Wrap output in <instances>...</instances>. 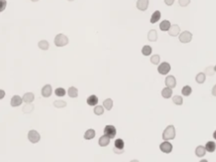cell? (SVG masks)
Here are the masks:
<instances>
[{
	"label": "cell",
	"instance_id": "cell-31",
	"mask_svg": "<svg viewBox=\"0 0 216 162\" xmlns=\"http://www.w3.org/2000/svg\"><path fill=\"white\" fill-rule=\"evenodd\" d=\"M182 95L183 96H186V97H188L192 92H193V89L192 87L190 86V85H188V84H186V85H184L182 89Z\"/></svg>",
	"mask_w": 216,
	"mask_h": 162
},
{
	"label": "cell",
	"instance_id": "cell-9",
	"mask_svg": "<svg viewBox=\"0 0 216 162\" xmlns=\"http://www.w3.org/2000/svg\"><path fill=\"white\" fill-rule=\"evenodd\" d=\"M165 84L166 87L173 90L177 86V79L174 75H167L165 79Z\"/></svg>",
	"mask_w": 216,
	"mask_h": 162
},
{
	"label": "cell",
	"instance_id": "cell-17",
	"mask_svg": "<svg viewBox=\"0 0 216 162\" xmlns=\"http://www.w3.org/2000/svg\"><path fill=\"white\" fill-rule=\"evenodd\" d=\"M37 46L38 48H39L40 50H42V51H47V50H49V48H50V43H49L48 41L43 39V40H41V41L38 42Z\"/></svg>",
	"mask_w": 216,
	"mask_h": 162
},
{
	"label": "cell",
	"instance_id": "cell-4",
	"mask_svg": "<svg viewBox=\"0 0 216 162\" xmlns=\"http://www.w3.org/2000/svg\"><path fill=\"white\" fill-rule=\"evenodd\" d=\"M27 139L31 144H37L41 140V134L38 133V131L35 129L30 130L27 134Z\"/></svg>",
	"mask_w": 216,
	"mask_h": 162
},
{
	"label": "cell",
	"instance_id": "cell-25",
	"mask_svg": "<svg viewBox=\"0 0 216 162\" xmlns=\"http://www.w3.org/2000/svg\"><path fill=\"white\" fill-rule=\"evenodd\" d=\"M34 110H35V106L33 105V103L25 104L22 107V111L25 114H31Z\"/></svg>",
	"mask_w": 216,
	"mask_h": 162
},
{
	"label": "cell",
	"instance_id": "cell-48",
	"mask_svg": "<svg viewBox=\"0 0 216 162\" xmlns=\"http://www.w3.org/2000/svg\"><path fill=\"white\" fill-rule=\"evenodd\" d=\"M67 1H69V2H73V1H74V0H67Z\"/></svg>",
	"mask_w": 216,
	"mask_h": 162
},
{
	"label": "cell",
	"instance_id": "cell-38",
	"mask_svg": "<svg viewBox=\"0 0 216 162\" xmlns=\"http://www.w3.org/2000/svg\"><path fill=\"white\" fill-rule=\"evenodd\" d=\"M7 0H0V13L4 12L7 7Z\"/></svg>",
	"mask_w": 216,
	"mask_h": 162
},
{
	"label": "cell",
	"instance_id": "cell-30",
	"mask_svg": "<svg viewBox=\"0 0 216 162\" xmlns=\"http://www.w3.org/2000/svg\"><path fill=\"white\" fill-rule=\"evenodd\" d=\"M54 94L57 97H64L67 95V90L63 87H57L54 90Z\"/></svg>",
	"mask_w": 216,
	"mask_h": 162
},
{
	"label": "cell",
	"instance_id": "cell-18",
	"mask_svg": "<svg viewBox=\"0 0 216 162\" xmlns=\"http://www.w3.org/2000/svg\"><path fill=\"white\" fill-rule=\"evenodd\" d=\"M172 95H173V90L168 88L166 86L162 89V90H161V96L164 99H170L172 97Z\"/></svg>",
	"mask_w": 216,
	"mask_h": 162
},
{
	"label": "cell",
	"instance_id": "cell-11",
	"mask_svg": "<svg viewBox=\"0 0 216 162\" xmlns=\"http://www.w3.org/2000/svg\"><path fill=\"white\" fill-rule=\"evenodd\" d=\"M150 0H137L136 8L140 11H146L149 8Z\"/></svg>",
	"mask_w": 216,
	"mask_h": 162
},
{
	"label": "cell",
	"instance_id": "cell-22",
	"mask_svg": "<svg viewBox=\"0 0 216 162\" xmlns=\"http://www.w3.org/2000/svg\"><path fill=\"white\" fill-rule=\"evenodd\" d=\"M110 141L111 139L108 138L106 135H102L101 137H100L98 140V144L101 147H107L110 144Z\"/></svg>",
	"mask_w": 216,
	"mask_h": 162
},
{
	"label": "cell",
	"instance_id": "cell-15",
	"mask_svg": "<svg viewBox=\"0 0 216 162\" xmlns=\"http://www.w3.org/2000/svg\"><path fill=\"white\" fill-rule=\"evenodd\" d=\"M67 94H68L69 97L72 98V99H74V98H77L79 96V90H78L77 87L72 85V86L68 88Z\"/></svg>",
	"mask_w": 216,
	"mask_h": 162
},
{
	"label": "cell",
	"instance_id": "cell-13",
	"mask_svg": "<svg viewBox=\"0 0 216 162\" xmlns=\"http://www.w3.org/2000/svg\"><path fill=\"white\" fill-rule=\"evenodd\" d=\"M36 96H35V94L33 92H25L22 96V100L25 104H28V103H33V102L35 101Z\"/></svg>",
	"mask_w": 216,
	"mask_h": 162
},
{
	"label": "cell",
	"instance_id": "cell-3",
	"mask_svg": "<svg viewBox=\"0 0 216 162\" xmlns=\"http://www.w3.org/2000/svg\"><path fill=\"white\" fill-rule=\"evenodd\" d=\"M193 37V35L191 31H184L179 34V42H181V43H183V44H188V43H190V42H192Z\"/></svg>",
	"mask_w": 216,
	"mask_h": 162
},
{
	"label": "cell",
	"instance_id": "cell-41",
	"mask_svg": "<svg viewBox=\"0 0 216 162\" xmlns=\"http://www.w3.org/2000/svg\"><path fill=\"white\" fill-rule=\"evenodd\" d=\"M113 151H114V153L115 154H118V155H120V154H122L123 152H124V149H119L114 148L113 149Z\"/></svg>",
	"mask_w": 216,
	"mask_h": 162
},
{
	"label": "cell",
	"instance_id": "cell-32",
	"mask_svg": "<svg viewBox=\"0 0 216 162\" xmlns=\"http://www.w3.org/2000/svg\"><path fill=\"white\" fill-rule=\"evenodd\" d=\"M172 102L177 106H182L183 104V97L179 95H175L172 96Z\"/></svg>",
	"mask_w": 216,
	"mask_h": 162
},
{
	"label": "cell",
	"instance_id": "cell-14",
	"mask_svg": "<svg viewBox=\"0 0 216 162\" xmlns=\"http://www.w3.org/2000/svg\"><path fill=\"white\" fill-rule=\"evenodd\" d=\"M86 103L89 107H95L99 103L98 96L96 95H90L86 99Z\"/></svg>",
	"mask_w": 216,
	"mask_h": 162
},
{
	"label": "cell",
	"instance_id": "cell-37",
	"mask_svg": "<svg viewBox=\"0 0 216 162\" xmlns=\"http://www.w3.org/2000/svg\"><path fill=\"white\" fill-rule=\"evenodd\" d=\"M190 3H191V0H178V4L182 8L188 7V5L190 4Z\"/></svg>",
	"mask_w": 216,
	"mask_h": 162
},
{
	"label": "cell",
	"instance_id": "cell-7",
	"mask_svg": "<svg viewBox=\"0 0 216 162\" xmlns=\"http://www.w3.org/2000/svg\"><path fill=\"white\" fill-rule=\"evenodd\" d=\"M53 93V89H52V84H46L41 89V95L43 98H50L52 96Z\"/></svg>",
	"mask_w": 216,
	"mask_h": 162
},
{
	"label": "cell",
	"instance_id": "cell-47",
	"mask_svg": "<svg viewBox=\"0 0 216 162\" xmlns=\"http://www.w3.org/2000/svg\"><path fill=\"white\" fill-rule=\"evenodd\" d=\"M214 69H215V73H216V65L215 66H214Z\"/></svg>",
	"mask_w": 216,
	"mask_h": 162
},
{
	"label": "cell",
	"instance_id": "cell-44",
	"mask_svg": "<svg viewBox=\"0 0 216 162\" xmlns=\"http://www.w3.org/2000/svg\"><path fill=\"white\" fill-rule=\"evenodd\" d=\"M199 162H209V161H208V160H206V159H203V160H201Z\"/></svg>",
	"mask_w": 216,
	"mask_h": 162
},
{
	"label": "cell",
	"instance_id": "cell-10",
	"mask_svg": "<svg viewBox=\"0 0 216 162\" xmlns=\"http://www.w3.org/2000/svg\"><path fill=\"white\" fill-rule=\"evenodd\" d=\"M160 149L161 152L165 154L171 153L173 149V145L169 141H164L160 144Z\"/></svg>",
	"mask_w": 216,
	"mask_h": 162
},
{
	"label": "cell",
	"instance_id": "cell-23",
	"mask_svg": "<svg viewBox=\"0 0 216 162\" xmlns=\"http://www.w3.org/2000/svg\"><path fill=\"white\" fill-rule=\"evenodd\" d=\"M171 25V24L169 20L168 19H165V20H162L160 22V25H159V27H160V30L161 31H168Z\"/></svg>",
	"mask_w": 216,
	"mask_h": 162
},
{
	"label": "cell",
	"instance_id": "cell-40",
	"mask_svg": "<svg viewBox=\"0 0 216 162\" xmlns=\"http://www.w3.org/2000/svg\"><path fill=\"white\" fill-rule=\"evenodd\" d=\"M5 96H6V92H5L4 90L0 89V101L3 100V99L5 97Z\"/></svg>",
	"mask_w": 216,
	"mask_h": 162
},
{
	"label": "cell",
	"instance_id": "cell-2",
	"mask_svg": "<svg viewBox=\"0 0 216 162\" xmlns=\"http://www.w3.org/2000/svg\"><path fill=\"white\" fill-rule=\"evenodd\" d=\"M176 138V128L175 126L171 124L168 125L162 133V139L164 141H170L173 140Z\"/></svg>",
	"mask_w": 216,
	"mask_h": 162
},
{
	"label": "cell",
	"instance_id": "cell-39",
	"mask_svg": "<svg viewBox=\"0 0 216 162\" xmlns=\"http://www.w3.org/2000/svg\"><path fill=\"white\" fill-rule=\"evenodd\" d=\"M164 3L167 6H172L175 3V0H164Z\"/></svg>",
	"mask_w": 216,
	"mask_h": 162
},
{
	"label": "cell",
	"instance_id": "cell-21",
	"mask_svg": "<svg viewBox=\"0 0 216 162\" xmlns=\"http://www.w3.org/2000/svg\"><path fill=\"white\" fill-rule=\"evenodd\" d=\"M96 135V133H95V130L93 129V128H89L87 129L85 132L84 134V139L85 140H91V139H95Z\"/></svg>",
	"mask_w": 216,
	"mask_h": 162
},
{
	"label": "cell",
	"instance_id": "cell-24",
	"mask_svg": "<svg viewBox=\"0 0 216 162\" xmlns=\"http://www.w3.org/2000/svg\"><path fill=\"white\" fill-rule=\"evenodd\" d=\"M206 152L207 151L206 149H205V147L203 146V145H198V146H197L196 149H195V155H196L197 157H203L206 155Z\"/></svg>",
	"mask_w": 216,
	"mask_h": 162
},
{
	"label": "cell",
	"instance_id": "cell-1",
	"mask_svg": "<svg viewBox=\"0 0 216 162\" xmlns=\"http://www.w3.org/2000/svg\"><path fill=\"white\" fill-rule=\"evenodd\" d=\"M53 42L57 47H64L69 43V38L63 33H58L54 37Z\"/></svg>",
	"mask_w": 216,
	"mask_h": 162
},
{
	"label": "cell",
	"instance_id": "cell-36",
	"mask_svg": "<svg viewBox=\"0 0 216 162\" xmlns=\"http://www.w3.org/2000/svg\"><path fill=\"white\" fill-rule=\"evenodd\" d=\"M204 74H206V76H214L215 74V69H214V66H209L207 67L206 69H204Z\"/></svg>",
	"mask_w": 216,
	"mask_h": 162
},
{
	"label": "cell",
	"instance_id": "cell-34",
	"mask_svg": "<svg viewBox=\"0 0 216 162\" xmlns=\"http://www.w3.org/2000/svg\"><path fill=\"white\" fill-rule=\"evenodd\" d=\"M150 63L153 65H158L160 63V56L159 54H154V55L150 56Z\"/></svg>",
	"mask_w": 216,
	"mask_h": 162
},
{
	"label": "cell",
	"instance_id": "cell-46",
	"mask_svg": "<svg viewBox=\"0 0 216 162\" xmlns=\"http://www.w3.org/2000/svg\"><path fill=\"white\" fill-rule=\"evenodd\" d=\"M31 2H33V3H36V2H38L39 0H31Z\"/></svg>",
	"mask_w": 216,
	"mask_h": 162
},
{
	"label": "cell",
	"instance_id": "cell-42",
	"mask_svg": "<svg viewBox=\"0 0 216 162\" xmlns=\"http://www.w3.org/2000/svg\"><path fill=\"white\" fill-rule=\"evenodd\" d=\"M211 94L213 96H215L216 97V84L212 87V90H211Z\"/></svg>",
	"mask_w": 216,
	"mask_h": 162
},
{
	"label": "cell",
	"instance_id": "cell-27",
	"mask_svg": "<svg viewBox=\"0 0 216 162\" xmlns=\"http://www.w3.org/2000/svg\"><path fill=\"white\" fill-rule=\"evenodd\" d=\"M205 149H206L207 152L209 153H213L215 152L216 149V144L214 141H208L205 144Z\"/></svg>",
	"mask_w": 216,
	"mask_h": 162
},
{
	"label": "cell",
	"instance_id": "cell-5",
	"mask_svg": "<svg viewBox=\"0 0 216 162\" xmlns=\"http://www.w3.org/2000/svg\"><path fill=\"white\" fill-rule=\"evenodd\" d=\"M171 70V66L168 62H162L158 65L157 71L161 75H167Z\"/></svg>",
	"mask_w": 216,
	"mask_h": 162
},
{
	"label": "cell",
	"instance_id": "cell-12",
	"mask_svg": "<svg viewBox=\"0 0 216 162\" xmlns=\"http://www.w3.org/2000/svg\"><path fill=\"white\" fill-rule=\"evenodd\" d=\"M180 33H181V28H180V26H179L178 25L174 24V25H171L169 31H168V34H169L170 37H178Z\"/></svg>",
	"mask_w": 216,
	"mask_h": 162
},
{
	"label": "cell",
	"instance_id": "cell-16",
	"mask_svg": "<svg viewBox=\"0 0 216 162\" xmlns=\"http://www.w3.org/2000/svg\"><path fill=\"white\" fill-rule=\"evenodd\" d=\"M147 38H148V41H149V42H156V41L158 40V32H157V31L155 30V29L150 30V31L148 32Z\"/></svg>",
	"mask_w": 216,
	"mask_h": 162
},
{
	"label": "cell",
	"instance_id": "cell-19",
	"mask_svg": "<svg viewBox=\"0 0 216 162\" xmlns=\"http://www.w3.org/2000/svg\"><path fill=\"white\" fill-rule=\"evenodd\" d=\"M113 105H114V102H113V100L112 98H107L102 102V106H103L104 109L107 110V111H111L113 108Z\"/></svg>",
	"mask_w": 216,
	"mask_h": 162
},
{
	"label": "cell",
	"instance_id": "cell-43",
	"mask_svg": "<svg viewBox=\"0 0 216 162\" xmlns=\"http://www.w3.org/2000/svg\"><path fill=\"white\" fill-rule=\"evenodd\" d=\"M213 138H214V139L216 140V130L215 131V132H214V133H213Z\"/></svg>",
	"mask_w": 216,
	"mask_h": 162
},
{
	"label": "cell",
	"instance_id": "cell-28",
	"mask_svg": "<svg viewBox=\"0 0 216 162\" xmlns=\"http://www.w3.org/2000/svg\"><path fill=\"white\" fill-rule=\"evenodd\" d=\"M195 80L197 84H203L205 83L206 81V74H204L203 72H199L198 74H197L196 77H195Z\"/></svg>",
	"mask_w": 216,
	"mask_h": 162
},
{
	"label": "cell",
	"instance_id": "cell-35",
	"mask_svg": "<svg viewBox=\"0 0 216 162\" xmlns=\"http://www.w3.org/2000/svg\"><path fill=\"white\" fill-rule=\"evenodd\" d=\"M125 146V143L122 139H117L114 142V148L119 149H123Z\"/></svg>",
	"mask_w": 216,
	"mask_h": 162
},
{
	"label": "cell",
	"instance_id": "cell-20",
	"mask_svg": "<svg viewBox=\"0 0 216 162\" xmlns=\"http://www.w3.org/2000/svg\"><path fill=\"white\" fill-rule=\"evenodd\" d=\"M160 18H161V12L160 10H155L150 16V24H156L157 22H159Z\"/></svg>",
	"mask_w": 216,
	"mask_h": 162
},
{
	"label": "cell",
	"instance_id": "cell-45",
	"mask_svg": "<svg viewBox=\"0 0 216 162\" xmlns=\"http://www.w3.org/2000/svg\"><path fill=\"white\" fill-rule=\"evenodd\" d=\"M130 162H139V161H138V160H132Z\"/></svg>",
	"mask_w": 216,
	"mask_h": 162
},
{
	"label": "cell",
	"instance_id": "cell-8",
	"mask_svg": "<svg viewBox=\"0 0 216 162\" xmlns=\"http://www.w3.org/2000/svg\"><path fill=\"white\" fill-rule=\"evenodd\" d=\"M23 103L22 96H20L19 95H14L10 99V106L13 108L20 107V106H22Z\"/></svg>",
	"mask_w": 216,
	"mask_h": 162
},
{
	"label": "cell",
	"instance_id": "cell-33",
	"mask_svg": "<svg viewBox=\"0 0 216 162\" xmlns=\"http://www.w3.org/2000/svg\"><path fill=\"white\" fill-rule=\"evenodd\" d=\"M104 111H105V109L102 105H96L95 107H94V109H93V112L95 113V115L96 116H101L103 115Z\"/></svg>",
	"mask_w": 216,
	"mask_h": 162
},
{
	"label": "cell",
	"instance_id": "cell-26",
	"mask_svg": "<svg viewBox=\"0 0 216 162\" xmlns=\"http://www.w3.org/2000/svg\"><path fill=\"white\" fill-rule=\"evenodd\" d=\"M141 52H142L143 55L145 56V57H150L153 52V48L150 45H144L141 49Z\"/></svg>",
	"mask_w": 216,
	"mask_h": 162
},
{
	"label": "cell",
	"instance_id": "cell-6",
	"mask_svg": "<svg viewBox=\"0 0 216 162\" xmlns=\"http://www.w3.org/2000/svg\"><path fill=\"white\" fill-rule=\"evenodd\" d=\"M104 135L107 136L110 139H114L117 135V128H115V126L113 125H107L105 126L103 130Z\"/></svg>",
	"mask_w": 216,
	"mask_h": 162
},
{
	"label": "cell",
	"instance_id": "cell-29",
	"mask_svg": "<svg viewBox=\"0 0 216 162\" xmlns=\"http://www.w3.org/2000/svg\"><path fill=\"white\" fill-rule=\"evenodd\" d=\"M52 105H53V107H56L57 109H63V108H65V107H67L68 103H67V102H65V101L60 99V100L54 101L53 103H52Z\"/></svg>",
	"mask_w": 216,
	"mask_h": 162
}]
</instances>
